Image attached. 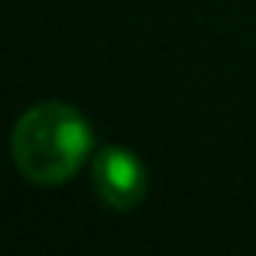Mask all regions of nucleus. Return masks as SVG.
<instances>
[{
    "label": "nucleus",
    "instance_id": "nucleus-1",
    "mask_svg": "<svg viewBox=\"0 0 256 256\" xmlns=\"http://www.w3.org/2000/svg\"><path fill=\"white\" fill-rule=\"evenodd\" d=\"M16 169L40 184L58 187L70 181L94 151V130L88 118L70 102H36L12 126Z\"/></svg>",
    "mask_w": 256,
    "mask_h": 256
},
{
    "label": "nucleus",
    "instance_id": "nucleus-2",
    "mask_svg": "<svg viewBox=\"0 0 256 256\" xmlns=\"http://www.w3.org/2000/svg\"><path fill=\"white\" fill-rule=\"evenodd\" d=\"M90 178L96 196L112 211H133L148 193V169L145 163L120 145H106L94 154Z\"/></svg>",
    "mask_w": 256,
    "mask_h": 256
}]
</instances>
